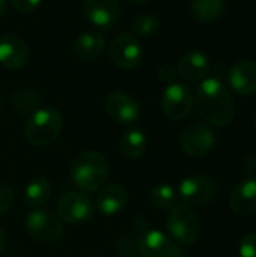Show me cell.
<instances>
[{
	"label": "cell",
	"mask_w": 256,
	"mask_h": 257,
	"mask_svg": "<svg viewBox=\"0 0 256 257\" xmlns=\"http://www.w3.org/2000/svg\"><path fill=\"white\" fill-rule=\"evenodd\" d=\"M9 2L20 12H33L36 8H39L42 0H9Z\"/></svg>",
	"instance_id": "obj_28"
},
{
	"label": "cell",
	"mask_w": 256,
	"mask_h": 257,
	"mask_svg": "<svg viewBox=\"0 0 256 257\" xmlns=\"http://www.w3.org/2000/svg\"><path fill=\"white\" fill-rule=\"evenodd\" d=\"M106 48V38L98 32H84L74 42V54L80 60H95Z\"/></svg>",
	"instance_id": "obj_19"
},
{
	"label": "cell",
	"mask_w": 256,
	"mask_h": 257,
	"mask_svg": "<svg viewBox=\"0 0 256 257\" xmlns=\"http://www.w3.org/2000/svg\"><path fill=\"white\" fill-rule=\"evenodd\" d=\"M51 196L50 182L45 178H35L32 179L24 190V202L32 209H39L44 206Z\"/></svg>",
	"instance_id": "obj_22"
},
{
	"label": "cell",
	"mask_w": 256,
	"mask_h": 257,
	"mask_svg": "<svg viewBox=\"0 0 256 257\" xmlns=\"http://www.w3.org/2000/svg\"><path fill=\"white\" fill-rule=\"evenodd\" d=\"M255 125H256V117H255Z\"/></svg>",
	"instance_id": "obj_35"
},
{
	"label": "cell",
	"mask_w": 256,
	"mask_h": 257,
	"mask_svg": "<svg viewBox=\"0 0 256 257\" xmlns=\"http://www.w3.org/2000/svg\"><path fill=\"white\" fill-rule=\"evenodd\" d=\"M225 0H192V17L199 23H213L225 14Z\"/></svg>",
	"instance_id": "obj_21"
},
{
	"label": "cell",
	"mask_w": 256,
	"mask_h": 257,
	"mask_svg": "<svg viewBox=\"0 0 256 257\" xmlns=\"http://www.w3.org/2000/svg\"><path fill=\"white\" fill-rule=\"evenodd\" d=\"M5 247H6V235H5L3 227L0 226V253L5 250Z\"/></svg>",
	"instance_id": "obj_31"
},
{
	"label": "cell",
	"mask_w": 256,
	"mask_h": 257,
	"mask_svg": "<svg viewBox=\"0 0 256 257\" xmlns=\"http://www.w3.org/2000/svg\"><path fill=\"white\" fill-rule=\"evenodd\" d=\"M83 14L86 20L98 29H112L121 17L118 0H84Z\"/></svg>",
	"instance_id": "obj_13"
},
{
	"label": "cell",
	"mask_w": 256,
	"mask_h": 257,
	"mask_svg": "<svg viewBox=\"0 0 256 257\" xmlns=\"http://www.w3.org/2000/svg\"><path fill=\"white\" fill-rule=\"evenodd\" d=\"M56 212L60 221H65L68 224H81L92 218L94 205L84 193L71 191L59 199L56 205Z\"/></svg>",
	"instance_id": "obj_8"
},
{
	"label": "cell",
	"mask_w": 256,
	"mask_h": 257,
	"mask_svg": "<svg viewBox=\"0 0 256 257\" xmlns=\"http://www.w3.org/2000/svg\"><path fill=\"white\" fill-rule=\"evenodd\" d=\"M42 101L35 92L30 90H21L14 95V107L20 114H32L36 110L41 108Z\"/></svg>",
	"instance_id": "obj_24"
},
{
	"label": "cell",
	"mask_w": 256,
	"mask_h": 257,
	"mask_svg": "<svg viewBox=\"0 0 256 257\" xmlns=\"http://www.w3.org/2000/svg\"><path fill=\"white\" fill-rule=\"evenodd\" d=\"M253 164H256V157L255 155H249V158L244 161V173L246 175H250L253 172Z\"/></svg>",
	"instance_id": "obj_30"
},
{
	"label": "cell",
	"mask_w": 256,
	"mask_h": 257,
	"mask_svg": "<svg viewBox=\"0 0 256 257\" xmlns=\"http://www.w3.org/2000/svg\"><path fill=\"white\" fill-rule=\"evenodd\" d=\"M107 175V160L97 151H84L78 154L71 166L72 182L83 193H97L106 185Z\"/></svg>",
	"instance_id": "obj_2"
},
{
	"label": "cell",
	"mask_w": 256,
	"mask_h": 257,
	"mask_svg": "<svg viewBox=\"0 0 256 257\" xmlns=\"http://www.w3.org/2000/svg\"><path fill=\"white\" fill-rule=\"evenodd\" d=\"M110 60L121 69H134L143 59V50L139 39L131 33L116 35L109 45Z\"/></svg>",
	"instance_id": "obj_6"
},
{
	"label": "cell",
	"mask_w": 256,
	"mask_h": 257,
	"mask_svg": "<svg viewBox=\"0 0 256 257\" xmlns=\"http://www.w3.org/2000/svg\"><path fill=\"white\" fill-rule=\"evenodd\" d=\"M140 257H183L180 245L158 230L145 232L137 244Z\"/></svg>",
	"instance_id": "obj_12"
},
{
	"label": "cell",
	"mask_w": 256,
	"mask_h": 257,
	"mask_svg": "<svg viewBox=\"0 0 256 257\" xmlns=\"http://www.w3.org/2000/svg\"><path fill=\"white\" fill-rule=\"evenodd\" d=\"M106 113L118 123L131 125L139 120L142 108L140 104L125 92H113L106 98Z\"/></svg>",
	"instance_id": "obj_11"
},
{
	"label": "cell",
	"mask_w": 256,
	"mask_h": 257,
	"mask_svg": "<svg viewBox=\"0 0 256 257\" xmlns=\"http://www.w3.org/2000/svg\"><path fill=\"white\" fill-rule=\"evenodd\" d=\"M195 98L189 86L183 83H170L163 92L161 107L170 120L186 119L193 110Z\"/></svg>",
	"instance_id": "obj_7"
},
{
	"label": "cell",
	"mask_w": 256,
	"mask_h": 257,
	"mask_svg": "<svg viewBox=\"0 0 256 257\" xmlns=\"http://www.w3.org/2000/svg\"><path fill=\"white\" fill-rule=\"evenodd\" d=\"M127 2L134 3V5H142V3H148V2H151V0H127Z\"/></svg>",
	"instance_id": "obj_33"
},
{
	"label": "cell",
	"mask_w": 256,
	"mask_h": 257,
	"mask_svg": "<svg viewBox=\"0 0 256 257\" xmlns=\"http://www.w3.org/2000/svg\"><path fill=\"white\" fill-rule=\"evenodd\" d=\"M178 194L169 184H158L151 190V202L157 209L170 211L177 205Z\"/></svg>",
	"instance_id": "obj_23"
},
{
	"label": "cell",
	"mask_w": 256,
	"mask_h": 257,
	"mask_svg": "<svg viewBox=\"0 0 256 257\" xmlns=\"http://www.w3.org/2000/svg\"><path fill=\"white\" fill-rule=\"evenodd\" d=\"M196 105L202 119L213 126H226L235 116V102L219 78H204L196 90Z\"/></svg>",
	"instance_id": "obj_1"
},
{
	"label": "cell",
	"mask_w": 256,
	"mask_h": 257,
	"mask_svg": "<svg viewBox=\"0 0 256 257\" xmlns=\"http://www.w3.org/2000/svg\"><path fill=\"white\" fill-rule=\"evenodd\" d=\"M180 145L187 155L199 158L213 151L216 145V136L210 125L195 122L184 128L180 136Z\"/></svg>",
	"instance_id": "obj_9"
},
{
	"label": "cell",
	"mask_w": 256,
	"mask_h": 257,
	"mask_svg": "<svg viewBox=\"0 0 256 257\" xmlns=\"http://www.w3.org/2000/svg\"><path fill=\"white\" fill-rule=\"evenodd\" d=\"M14 191L9 185L0 182V215L8 212L11 209V206L14 205Z\"/></svg>",
	"instance_id": "obj_27"
},
{
	"label": "cell",
	"mask_w": 256,
	"mask_h": 257,
	"mask_svg": "<svg viewBox=\"0 0 256 257\" xmlns=\"http://www.w3.org/2000/svg\"><path fill=\"white\" fill-rule=\"evenodd\" d=\"M231 208L235 214L243 217L256 214V179L247 178L234 188L231 194Z\"/></svg>",
	"instance_id": "obj_18"
},
{
	"label": "cell",
	"mask_w": 256,
	"mask_h": 257,
	"mask_svg": "<svg viewBox=\"0 0 256 257\" xmlns=\"http://www.w3.org/2000/svg\"><path fill=\"white\" fill-rule=\"evenodd\" d=\"M131 29L137 36H152L160 30V20L152 14H140L133 20Z\"/></svg>",
	"instance_id": "obj_25"
},
{
	"label": "cell",
	"mask_w": 256,
	"mask_h": 257,
	"mask_svg": "<svg viewBox=\"0 0 256 257\" xmlns=\"http://www.w3.org/2000/svg\"><path fill=\"white\" fill-rule=\"evenodd\" d=\"M24 224L30 238L41 244H53L59 241L63 235L60 218L44 209H33L32 212H29Z\"/></svg>",
	"instance_id": "obj_5"
},
{
	"label": "cell",
	"mask_w": 256,
	"mask_h": 257,
	"mask_svg": "<svg viewBox=\"0 0 256 257\" xmlns=\"http://www.w3.org/2000/svg\"><path fill=\"white\" fill-rule=\"evenodd\" d=\"M216 182L207 175H190L180 182L178 196L186 205H205L216 196Z\"/></svg>",
	"instance_id": "obj_10"
},
{
	"label": "cell",
	"mask_w": 256,
	"mask_h": 257,
	"mask_svg": "<svg viewBox=\"0 0 256 257\" xmlns=\"http://www.w3.org/2000/svg\"><path fill=\"white\" fill-rule=\"evenodd\" d=\"M6 8H8V0H0V17L5 15Z\"/></svg>",
	"instance_id": "obj_32"
},
{
	"label": "cell",
	"mask_w": 256,
	"mask_h": 257,
	"mask_svg": "<svg viewBox=\"0 0 256 257\" xmlns=\"http://www.w3.org/2000/svg\"><path fill=\"white\" fill-rule=\"evenodd\" d=\"M240 257H256V232L247 233L238 247Z\"/></svg>",
	"instance_id": "obj_26"
},
{
	"label": "cell",
	"mask_w": 256,
	"mask_h": 257,
	"mask_svg": "<svg viewBox=\"0 0 256 257\" xmlns=\"http://www.w3.org/2000/svg\"><path fill=\"white\" fill-rule=\"evenodd\" d=\"M148 146L146 134L140 128H128L125 133H122L119 140V151L124 157L130 160L140 158Z\"/></svg>",
	"instance_id": "obj_20"
},
{
	"label": "cell",
	"mask_w": 256,
	"mask_h": 257,
	"mask_svg": "<svg viewBox=\"0 0 256 257\" xmlns=\"http://www.w3.org/2000/svg\"><path fill=\"white\" fill-rule=\"evenodd\" d=\"M228 83L238 95L249 96L256 93V62H237L228 72Z\"/></svg>",
	"instance_id": "obj_15"
},
{
	"label": "cell",
	"mask_w": 256,
	"mask_h": 257,
	"mask_svg": "<svg viewBox=\"0 0 256 257\" xmlns=\"http://www.w3.org/2000/svg\"><path fill=\"white\" fill-rule=\"evenodd\" d=\"M175 77H177V71L170 66V65H163L160 69H158V78L167 84L170 83H175Z\"/></svg>",
	"instance_id": "obj_29"
},
{
	"label": "cell",
	"mask_w": 256,
	"mask_h": 257,
	"mask_svg": "<svg viewBox=\"0 0 256 257\" xmlns=\"http://www.w3.org/2000/svg\"><path fill=\"white\" fill-rule=\"evenodd\" d=\"M0 104H2V96H0Z\"/></svg>",
	"instance_id": "obj_34"
},
{
	"label": "cell",
	"mask_w": 256,
	"mask_h": 257,
	"mask_svg": "<svg viewBox=\"0 0 256 257\" xmlns=\"http://www.w3.org/2000/svg\"><path fill=\"white\" fill-rule=\"evenodd\" d=\"M166 226L172 239L183 247H192L198 241L201 224L196 214L186 205H175L170 209Z\"/></svg>",
	"instance_id": "obj_4"
},
{
	"label": "cell",
	"mask_w": 256,
	"mask_h": 257,
	"mask_svg": "<svg viewBox=\"0 0 256 257\" xmlns=\"http://www.w3.org/2000/svg\"><path fill=\"white\" fill-rule=\"evenodd\" d=\"M29 60V48L26 42L14 35L3 33L0 35V65L8 69L23 68Z\"/></svg>",
	"instance_id": "obj_14"
},
{
	"label": "cell",
	"mask_w": 256,
	"mask_h": 257,
	"mask_svg": "<svg viewBox=\"0 0 256 257\" xmlns=\"http://www.w3.org/2000/svg\"><path fill=\"white\" fill-rule=\"evenodd\" d=\"M210 71V59L202 51H189L178 62V74L189 83L202 81Z\"/></svg>",
	"instance_id": "obj_17"
},
{
	"label": "cell",
	"mask_w": 256,
	"mask_h": 257,
	"mask_svg": "<svg viewBox=\"0 0 256 257\" xmlns=\"http://www.w3.org/2000/svg\"><path fill=\"white\" fill-rule=\"evenodd\" d=\"M97 193L98 194H97L95 203H97L98 211L104 215L119 214L128 202V193L119 184L104 185Z\"/></svg>",
	"instance_id": "obj_16"
},
{
	"label": "cell",
	"mask_w": 256,
	"mask_h": 257,
	"mask_svg": "<svg viewBox=\"0 0 256 257\" xmlns=\"http://www.w3.org/2000/svg\"><path fill=\"white\" fill-rule=\"evenodd\" d=\"M63 126L62 114L51 107H41L32 113L24 125V137L33 146H48L60 134Z\"/></svg>",
	"instance_id": "obj_3"
}]
</instances>
